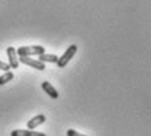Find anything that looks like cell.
Segmentation results:
<instances>
[{
  "label": "cell",
  "instance_id": "4",
  "mask_svg": "<svg viewBox=\"0 0 151 136\" xmlns=\"http://www.w3.org/2000/svg\"><path fill=\"white\" fill-rule=\"evenodd\" d=\"M7 55H8V60H9V67L11 68H19V59H17V53L16 48L9 46L7 47Z\"/></svg>",
  "mask_w": 151,
  "mask_h": 136
},
{
  "label": "cell",
  "instance_id": "7",
  "mask_svg": "<svg viewBox=\"0 0 151 136\" xmlns=\"http://www.w3.org/2000/svg\"><path fill=\"white\" fill-rule=\"evenodd\" d=\"M11 136H46L43 132L30 131V130H14L12 131Z\"/></svg>",
  "mask_w": 151,
  "mask_h": 136
},
{
  "label": "cell",
  "instance_id": "6",
  "mask_svg": "<svg viewBox=\"0 0 151 136\" xmlns=\"http://www.w3.org/2000/svg\"><path fill=\"white\" fill-rule=\"evenodd\" d=\"M42 89L45 90V93L49 95V97H51V98H54V100H57L58 97H59V94H58V92H57V89H54V86L51 85L49 81H43L42 83Z\"/></svg>",
  "mask_w": 151,
  "mask_h": 136
},
{
  "label": "cell",
  "instance_id": "8",
  "mask_svg": "<svg viewBox=\"0 0 151 136\" xmlns=\"http://www.w3.org/2000/svg\"><path fill=\"white\" fill-rule=\"evenodd\" d=\"M58 58L57 55H53V54H46L43 53L41 55H38V60L42 63H57L58 62Z\"/></svg>",
  "mask_w": 151,
  "mask_h": 136
},
{
  "label": "cell",
  "instance_id": "11",
  "mask_svg": "<svg viewBox=\"0 0 151 136\" xmlns=\"http://www.w3.org/2000/svg\"><path fill=\"white\" fill-rule=\"evenodd\" d=\"M0 69L1 71H5V72H8L11 69V67H9V64L8 63H4V62H0Z\"/></svg>",
  "mask_w": 151,
  "mask_h": 136
},
{
  "label": "cell",
  "instance_id": "9",
  "mask_svg": "<svg viewBox=\"0 0 151 136\" xmlns=\"http://www.w3.org/2000/svg\"><path fill=\"white\" fill-rule=\"evenodd\" d=\"M13 73L11 71H8V72H5V75H3V76H0V85H4V84H7V83H9L11 80L13 79Z\"/></svg>",
  "mask_w": 151,
  "mask_h": 136
},
{
  "label": "cell",
  "instance_id": "2",
  "mask_svg": "<svg viewBox=\"0 0 151 136\" xmlns=\"http://www.w3.org/2000/svg\"><path fill=\"white\" fill-rule=\"evenodd\" d=\"M76 51H78V46L76 45H71L70 47L67 48V50L65 51V54L62 55L60 58H58V62H57V66L59 68H63V67H66V64L71 60V58L74 56L75 54H76Z\"/></svg>",
  "mask_w": 151,
  "mask_h": 136
},
{
  "label": "cell",
  "instance_id": "10",
  "mask_svg": "<svg viewBox=\"0 0 151 136\" xmlns=\"http://www.w3.org/2000/svg\"><path fill=\"white\" fill-rule=\"evenodd\" d=\"M67 136H87V135H83V134H79L78 131H75V130H67Z\"/></svg>",
  "mask_w": 151,
  "mask_h": 136
},
{
  "label": "cell",
  "instance_id": "1",
  "mask_svg": "<svg viewBox=\"0 0 151 136\" xmlns=\"http://www.w3.org/2000/svg\"><path fill=\"white\" fill-rule=\"evenodd\" d=\"M19 56H30V55H41L45 53V47L37 45V46H21L16 50Z\"/></svg>",
  "mask_w": 151,
  "mask_h": 136
},
{
  "label": "cell",
  "instance_id": "3",
  "mask_svg": "<svg viewBox=\"0 0 151 136\" xmlns=\"http://www.w3.org/2000/svg\"><path fill=\"white\" fill-rule=\"evenodd\" d=\"M19 62H21V63H22V64H27V66H30V67H33V68L38 69V71H43V69H45V68H46L45 63L40 62V60H38V59H32V58H29V56H20Z\"/></svg>",
  "mask_w": 151,
  "mask_h": 136
},
{
  "label": "cell",
  "instance_id": "5",
  "mask_svg": "<svg viewBox=\"0 0 151 136\" xmlns=\"http://www.w3.org/2000/svg\"><path fill=\"white\" fill-rule=\"evenodd\" d=\"M45 120H46V117L43 114H38V115H36L34 118H32L28 122V130H34L36 127H38L40 124H42V123H45Z\"/></svg>",
  "mask_w": 151,
  "mask_h": 136
}]
</instances>
